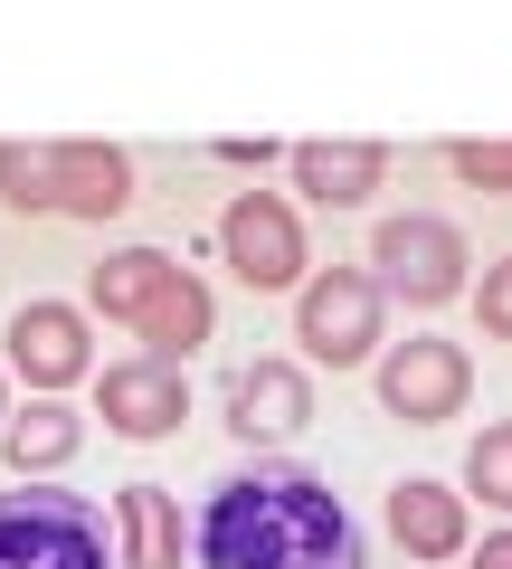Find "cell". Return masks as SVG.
<instances>
[{"label": "cell", "mask_w": 512, "mask_h": 569, "mask_svg": "<svg viewBox=\"0 0 512 569\" xmlns=\"http://www.w3.org/2000/svg\"><path fill=\"white\" fill-rule=\"evenodd\" d=\"M190 569H370L351 503L294 456L219 475L190 512Z\"/></svg>", "instance_id": "6da1fadb"}, {"label": "cell", "mask_w": 512, "mask_h": 569, "mask_svg": "<svg viewBox=\"0 0 512 569\" xmlns=\"http://www.w3.org/2000/svg\"><path fill=\"white\" fill-rule=\"evenodd\" d=\"M0 569H104V512L29 475L20 493H0Z\"/></svg>", "instance_id": "7a4b0ae2"}, {"label": "cell", "mask_w": 512, "mask_h": 569, "mask_svg": "<svg viewBox=\"0 0 512 569\" xmlns=\"http://www.w3.org/2000/svg\"><path fill=\"white\" fill-rule=\"evenodd\" d=\"M465 266H474V247L455 238L446 219H428V209L380 219V238H370V284H380V295H399L409 313L455 305V295H465Z\"/></svg>", "instance_id": "3957f363"}, {"label": "cell", "mask_w": 512, "mask_h": 569, "mask_svg": "<svg viewBox=\"0 0 512 569\" xmlns=\"http://www.w3.org/2000/svg\"><path fill=\"white\" fill-rule=\"evenodd\" d=\"M380 313H390V295L361 276V266H323V276L294 284V342L313 351V361L351 370L380 351Z\"/></svg>", "instance_id": "277c9868"}, {"label": "cell", "mask_w": 512, "mask_h": 569, "mask_svg": "<svg viewBox=\"0 0 512 569\" xmlns=\"http://www.w3.org/2000/svg\"><path fill=\"white\" fill-rule=\"evenodd\" d=\"M219 257L228 276L247 284V295H294L304 284V228H294V209L275 200V190H238V200L219 209Z\"/></svg>", "instance_id": "5b68a950"}, {"label": "cell", "mask_w": 512, "mask_h": 569, "mask_svg": "<svg viewBox=\"0 0 512 569\" xmlns=\"http://www.w3.org/2000/svg\"><path fill=\"white\" fill-rule=\"evenodd\" d=\"M465 399H474V361H465V342L409 332V342L380 351V408H390V418H409V427H446V418H465Z\"/></svg>", "instance_id": "8992f818"}, {"label": "cell", "mask_w": 512, "mask_h": 569, "mask_svg": "<svg viewBox=\"0 0 512 569\" xmlns=\"http://www.w3.org/2000/svg\"><path fill=\"white\" fill-rule=\"evenodd\" d=\"M96 418L114 427V437H133V447H152V437H171V427L190 418V380L171 361H104L96 370Z\"/></svg>", "instance_id": "52a82bcc"}, {"label": "cell", "mask_w": 512, "mask_h": 569, "mask_svg": "<svg viewBox=\"0 0 512 569\" xmlns=\"http://www.w3.org/2000/svg\"><path fill=\"white\" fill-rule=\"evenodd\" d=\"M10 361H20V380L39 389V399H58V389L96 380L86 313H77V305H20V313H10Z\"/></svg>", "instance_id": "ba28073f"}, {"label": "cell", "mask_w": 512, "mask_h": 569, "mask_svg": "<svg viewBox=\"0 0 512 569\" xmlns=\"http://www.w3.org/2000/svg\"><path fill=\"white\" fill-rule=\"evenodd\" d=\"M48 152V209L58 219H123L133 209V162H123L114 142H39Z\"/></svg>", "instance_id": "9c48e42d"}, {"label": "cell", "mask_w": 512, "mask_h": 569, "mask_svg": "<svg viewBox=\"0 0 512 569\" xmlns=\"http://www.w3.org/2000/svg\"><path fill=\"white\" fill-rule=\"evenodd\" d=\"M304 418H313V380L294 361H247L228 380V427H238L247 447H285Z\"/></svg>", "instance_id": "30bf717a"}, {"label": "cell", "mask_w": 512, "mask_h": 569, "mask_svg": "<svg viewBox=\"0 0 512 569\" xmlns=\"http://www.w3.org/2000/svg\"><path fill=\"white\" fill-rule=\"evenodd\" d=\"M285 171H294V190H304L313 209H361L370 190L390 181V152H380V142H294Z\"/></svg>", "instance_id": "8fae6325"}, {"label": "cell", "mask_w": 512, "mask_h": 569, "mask_svg": "<svg viewBox=\"0 0 512 569\" xmlns=\"http://www.w3.org/2000/svg\"><path fill=\"white\" fill-rule=\"evenodd\" d=\"M390 531H399V550H409V560H455V550L474 541L465 493H455V485H428V475L390 485Z\"/></svg>", "instance_id": "7c38bea8"}, {"label": "cell", "mask_w": 512, "mask_h": 569, "mask_svg": "<svg viewBox=\"0 0 512 569\" xmlns=\"http://www.w3.org/2000/svg\"><path fill=\"white\" fill-rule=\"evenodd\" d=\"M86 447V418L67 399H29V408H10V418H0V456H10V475H58L67 456Z\"/></svg>", "instance_id": "4fadbf2b"}, {"label": "cell", "mask_w": 512, "mask_h": 569, "mask_svg": "<svg viewBox=\"0 0 512 569\" xmlns=\"http://www.w3.org/2000/svg\"><path fill=\"white\" fill-rule=\"evenodd\" d=\"M209 323H219V305H209V284L190 276V266H171V284L152 295V313H143L133 332H143V361H171V370H181L190 351L209 342Z\"/></svg>", "instance_id": "5bb4252c"}, {"label": "cell", "mask_w": 512, "mask_h": 569, "mask_svg": "<svg viewBox=\"0 0 512 569\" xmlns=\"http://www.w3.org/2000/svg\"><path fill=\"white\" fill-rule=\"evenodd\" d=\"M114 531H123V569H181V503L162 485H123Z\"/></svg>", "instance_id": "9a60e30c"}, {"label": "cell", "mask_w": 512, "mask_h": 569, "mask_svg": "<svg viewBox=\"0 0 512 569\" xmlns=\"http://www.w3.org/2000/svg\"><path fill=\"white\" fill-rule=\"evenodd\" d=\"M162 284H171V257H162V247H114V257L96 266V284H86V305H96L104 323H143Z\"/></svg>", "instance_id": "2e32d148"}, {"label": "cell", "mask_w": 512, "mask_h": 569, "mask_svg": "<svg viewBox=\"0 0 512 569\" xmlns=\"http://www.w3.org/2000/svg\"><path fill=\"white\" fill-rule=\"evenodd\" d=\"M465 493H484L493 512H512V418L484 427V437L465 447Z\"/></svg>", "instance_id": "e0dca14e"}, {"label": "cell", "mask_w": 512, "mask_h": 569, "mask_svg": "<svg viewBox=\"0 0 512 569\" xmlns=\"http://www.w3.org/2000/svg\"><path fill=\"white\" fill-rule=\"evenodd\" d=\"M446 162L465 190H484V200H512V142H446Z\"/></svg>", "instance_id": "ac0fdd59"}, {"label": "cell", "mask_w": 512, "mask_h": 569, "mask_svg": "<svg viewBox=\"0 0 512 569\" xmlns=\"http://www.w3.org/2000/svg\"><path fill=\"white\" fill-rule=\"evenodd\" d=\"M0 200L39 219V209H48V152H29V142H0Z\"/></svg>", "instance_id": "d6986e66"}, {"label": "cell", "mask_w": 512, "mask_h": 569, "mask_svg": "<svg viewBox=\"0 0 512 569\" xmlns=\"http://www.w3.org/2000/svg\"><path fill=\"white\" fill-rule=\"evenodd\" d=\"M474 323H484L493 342H512V257L484 266V284H474Z\"/></svg>", "instance_id": "ffe728a7"}, {"label": "cell", "mask_w": 512, "mask_h": 569, "mask_svg": "<svg viewBox=\"0 0 512 569\" xmlns=\"http://www.w3.org/2000/svg\"><path fill=\"white\" fill-rule=\"evenodd\" d=\"M219 162H257V171H267V162H275V142H267V133H257V142L228 133V142H219Z\"/></svg>", "instance_id": "44dd1931"}, {"label": "cell", "mask_w": 512, "mask_h": 569, "mask_svg": "<svg viewBox=\"0 0 512 569\" xmlns=\"http://www.w3.org/2000/svg\"><path fill=\"white\" fill-rule=\"evenodd\" d=\"M474 569H512V531H493V541L474 550Z\"/></svg>", "instance_id": "7402d4cb"}, {"label": "cell", "mask_w": 512, "mask_h": 569, "mask_svg": "<svg viewBox=\"0 0 512 569\" xmlns=\"http://www.w3.org/2000/svg\"><path fill=\"white\" fill-rule=\"evenodd\" d=\"M0 418H10V389H0Z\"/></svg>", "instance_id": "603a6c76"}]
</instances>
